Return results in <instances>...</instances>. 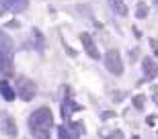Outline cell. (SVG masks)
Wrapping results in <instances>:
<instances>
[{
	"mask_svg": "<svg viewBox=\"0 0 158 139\" xmlns=\"http://www.w3.org/2000/svg\"><path fill=\"white\" fill-rule=\"evenodd\" d=\"M53 125V113L47 106H39L29 117V129L33 139H49V129Z\"/></svg>",
	"mask_w": 158,
	"mask_h": 139,
	"instance_id": "1",
	"label": "cell"
},
{
	"mask_svg": "<svg viewBox=\"0 0 158 139\" xmlns=\"http://www.w3.org/2000/svg\"><path fill=\"white\" fill-rule=\"evenodd\" d=\"M15 92H17L23 100H33L35 94H37V86H35L33 80L25 78V76H19L17 78V86H15Z\"/></svg>",
	"mask_w": 158,
	"mask_h": 139,
	"instance_id": "2",
	"label": "cell"
},
{
	"mask_svg": "<svg viewBox=\"0 0 158 139\" xmlns=\"http://www.w3.org/2000/svg\"><path fill=\"white\" fill-rule=\"evenodd\" d=\"M105 68L109 70L113 76L123 74V59H121L117 49H109V51L105 53Z\"/></svg>",
	"mask_w": 158,
	"mask_h": 139,
	"instance_id": "3",
	"label": "cell"
},
{
	"mask_svg": "<svg viewBox=\"0 0 158 139\" xmlns=\"http://www.w3.org/2000/svg\"><path fill=\"white\" fill-rule=\"evenodd\" d=\"M0 127H2V131H4V135L8 139H15L19 135L17 123H15V119L8 113H0Z\"/></svg>",
	"mask_w": 158,
	"mask_h": 139,
	"instance_id": "4",
	"label": "cell"
},
{
	"mask_svg": "<svg viewBox=\"0 0 158 139\" xmlns=\"http://www.w3.org/2000/svg\"><path fill=\"white\" fill-rule=\"evenodd\" d=\"M80 41H82V47H84V53H88V58H93V59H99L101 58L99 49H97L93 37H90L88 33H82L80 35Z\"/></svg>",
	"mask_w": 158,
	"mask_h": 139,
	"instance_id": "5",
	"label": "cell"
},
{
	"mask_svg": "<svg viewBox=\"0 0 158 139\" xmlns=\"http://www.w3.org/2000/svg\"><path fill=\"white\" fill-rule=\"evenodd\" d=\"M0 2L4 4V8H8L12 12H23L29 6V0H0Z\"/></svg>",
	"mask_w": 158,
	"mask_h": 139,
	"instance_id": "6",
	"label": "cell"
},
{
	"mask_svg": "<svg viewBox=\"0 0 158 139\" xmlns=\"http://www.w3.org/2000/svg\"><path fill=\"white\" fill-rule=\"evenodd\" d=\"M142 68H144V76H146L148 80H152V78H156V76H158V66L154 64L150 58L142 59Z\"/></svg>",
	"mask_w": 158,
	"mask_h": 139,
	"instance_id": "7",
	"label": "cell"
},
{
	"mask_svg": "<svg viewBox=\"0 0 158 139\" xmlns=\"http://www.w3.org/2000/svg\"><path fill=\"white\" fill-rule=\"evenodd\" d=\"M58 137H60V139H78V133H76L72 127H66V125H62V127L58 129Z\"/></svg>",
	"mask_w": 158,
	"mask_h": 139,
	"instance_id": "8",
	"label": "cell"
},
{
	"mask_svg": "<svg viewBox=\"0 0 158 139\" xmlns=\"http://www.w3.org/2000/svg\"><path fill=\"white\" fill-rule=\"evenodd\" d=\"M0 94H2L8 102H10V100H15V96H17V92L12 90V86L8 84V82H2V84H0Z\"/></svg>",
	"mask_w": 158,
	"mask_h": 139,
	"instance_id": "9",
	"label": "cell"
},
{
	"mask_svg": "<svg viewBox=\"0 0 158 139\" xmlns=\"http://www.w3.org/2000/svg\"><path fill=\"white\" fill-rule=\"evenodd\" d=\"M113 8H115V10H117L119 14H125V12H127V8L123 6L121 0H113Z\"/></svg>",
	"mask_w": 158,
	"mask_h": 139,
	"instance_id": "10",
	"label": "cell"
},
{
	"mask_svg": "<svg viewBox=\"0 0 158 139\" xmlns=\"http://www.w3.org/2000/svg\"><path fill=\"white\" fill-rule=\"evenodd\" d=\"M135 14H138V17H146V14H148V6L146 4H144V2H140V6H138V12H135Z\"/></svg>",
	"mask_w": 158,
	"mask_h": 139,
	"instance_id": "11",
	"label": "cell"
},
{
	"mask_svg": "<svg viewBox=\"0 0 158 139\" xmlns=\"http://www.w3.org/2000/svg\"><path fill=\"white\" fill-rule=\"evenodd\" d=\"M134 104H135V109H144V96L138 94V96L134 98Z\"/></svg>",
	"mask_w": 158,
	"mask_h": 139,
	"instance_id": "12",
	"label": "cell"
},
{
	"mask_svg": "<svg viewBox=\"0 0 158 139\" xmlns=\"http://www.w3.org/2000/svg\"><path fill=\"white\" fill-rule=\"evenodd\" d=\"M109 139H123V133L121 131H113V133H109Z\"/></svg>",
	"mask_w": 158,
	"mask_h": 139,
	"instance_id": "13",
	"label": "cell"
},
{
	"mask_svg": "<svg viewBox=\"0 0 158 139\" xmlns=\"http://www.w3.org/2000/svg\"><path fill=\"white\" fill-rule=\"evenodd\" d=\"M146 123H148V125H154V123H156V117H148Z\"/></svg>",
	"mask_w": 158,
	"mask_h": 139,
	"instance_id": "14",
	"label": "cell"
},
{
	"mask_svg": "<svg viewBox=\"0 0 158 139\" xmlns=\"http://www.w3.org/2000/svg\"><path fill=\"white\" fill-rule=\"evenodd\" d=\"M150 43H152V47L156 49V55H158V43H156V41H150Z\"/></svg>",
	"mask_w": 158,
	"mask_h": 139,
	"instance_id": "15",
	"label": "cell"
},
{
	"mask_svg": "<svg viewBox=\"0 0 158 139\" xmlns=\"http://www.w3.org/2000/svg\"><path fill=\"white\" fill-rule=\"evenodd\" d=\"M154 100H156V104H158V94H156V96H154Z\"/></svg>",
	"mask_w": 158,
	"mask_h": 139,
	"instance_id": "16",
	"label": "cell"
},
{
	"mask_svg": "<svg viewBox=\"0 0 158 139\" xmlns=\"http://www.w3.org/2000/svg\"><path fill=\"white\" fill-rule=\"evenodd\" d=\"M131 139H140V137H131Z\"/></svg>",
	"mask_w": 158,
	"mask_h": 139,
	"instance_id": "17",
	"label": "cell"
},
{
	"mask_svg": "<svg viewBox=\"0 0 158 139\" xmlns=\"http://www.w3.org/2000/svg\"><path fill=\"white\" fill-rule=\"evenodd\" d=\"M156 4H158V0H156Z\"/></svg>",
	"mask_w": 158,
	"mask_h": 139,
	"instance_id": "18",
	"label": "cell"
}]
</instances>
